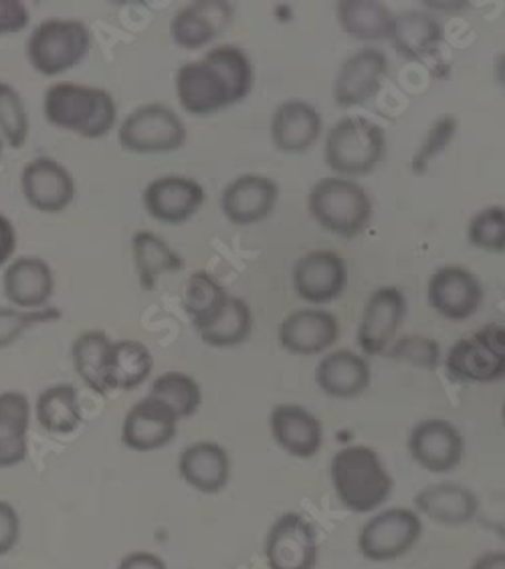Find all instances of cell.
<instances>
[{
    "instance_id": "cell-29",
    "label": "cell",
    "mask_w": 505,
    "mask_h": 569,
    "mask_svg": "<svg viewBox=\"0 0 505 569\" xmlns=\"http://www.w3.org/2000/svg\"><path fill=\"white\" fill-rule=\"evenodd\" d=\"M31 402L27 395L9 390L0 395V469L21 465L29 455Z\"/></svg>"
},
{
    "instance_id": "cell-7",
    "label": "cell",
    "mask_w": 505,
    "mask_h": 569,
    "mask_svg": "<svg viewBox=\"0 0 505 569\" xmlns=\"http://www.w3.org/2000/svg\"><path fill=\"white\" fill-rule=\"evenodd\" d=\"M91 49L88 27L76 19H47L27 43L29 63L41 76H59L78 67Z\"/></svg>"
},
{
    "instance_id": "cell-5",
    "label": "cell",
    "mask_w": 505,
    "mask_h": 569,
    "mask_svg": "<svg viewBox=\"0 0 505 569\" xmlns=\"http://www.w3.org/2000/svg\"><path fill=\"white\" fill-rule=\"evenodd\" d=\"M385 130L366 118H341L326 136V164L340 178L366 176L383 162Z\"/></svg>"
},
{
    "instance_id": "cell-43",
    "label": "cell",
    "mask_w": 505,
    "mask_h": 569,
    "mask_svg": "<svg viewBox=\"0 0 505 569\" xmlns=\"http://www.w3.org/2000/svg\"><path fill=\"white\" fill-rule=\"evenodd\" d=\"M21 537V519L9 501H0V558L17 548Z\"/></svg>"
},
{
    "instance_id": "cell-23",
    "label": "cell",
    "mask_w": 505,
    "mask_h": 569,
    "mask_svg": "<svg viewBox=\"0 0 505 569\" xmlns=\"http://www.w3.org/2000/svg\"><path fill=\"white\" fill-rule=\"evenodd\" d=\"M324 130L319 111L304 99H287L275 108L269 123L271 142L279 152H308Z\"/></svg>"
},
{
    "instance_id": "cell-26",
    "label": "cell",
    "mask_w": 505,
    "mask_h": 569,
    "mask_svg": "<svg viewBox=\"0 0 505 569\" xmlns=\"http://www.w3.org/2000/svg\"><path fill=\"white\" fill-rule=\"evenodd\" d=\"M73 368L91 392L108 396L116 392V341L101 329H89L73 341L71 348Z\"/></svg>"
},
{
    "instance_id": "cell-6",
    "label": "cell",
    "mask_w": 505,
    "mask_h": 569,
    "mask_svg": "<svg viewBox=\"0 0 505 569\" xmlns=\"http://www.w3.org/2000/svg\"><path fill=\"white\" fill-rule=\"evenodd\" d=\"M445 370L453 382L494 383L505 380V323H487L447 351Z\"/></svg>"
},
{
    "instance_id": "cell-50",
    "label": "cell",
    "mask_w": 505,
    "mask_h": 569,
    "mask_svg": "<svg viewBox=\"0 0 505 569\" xmlns=\"http://www.w3.org/2000/svg\"><path fill=\"white\" fill-rule=\"evenodd\" d=\"M0 158H2V138H0Z\"/></svg>"
},
{
    "instance_id": "cell-34",
    "label": "cell",
    "mask_w": 505,
    "mask_h": 569,
    "mask_svg": "<svg viewBox=\"0 0 505 569\" xmlns=\"http://www.w3.org/2000/svg\"><path fill=\"white\" fill-rule=\"evenodd\" d=\"M133 263L146 291H152L160 274L175 273L185 267V259L155 232L138 230L132 237Z\"/></svg>"
},
{
    "instance_id": "cell-1",
    "label": "cell",
    "mask_w": 505,
    "mask_h": 569,
    "mask_svg": "<svg viewBox=\"0 0 505 569\" xmlns=\"http://www.w3.org/2000/svg\"><path fill=\"white\" fill-rule=\"evenodd\" d=\"M253 81L251 59L241 47L220 44L178 69L176 98L190 116L207 118L247 98Z\"/></svg>"
},
{
    "instance_id": "cell-31",
    "label": "cell",
    "mask_w": 505,
    "mask_h": 569,
    "mask_svg": "<svg viewBox=\"0 0 505 569\" xmlns=\"http://www.w3.org/2000/svg\"><path fill=\"white\" fill-rule=\"evenodd\" d=\"M37 422L53 435H71L83 425L78 388L73 383H56L43 390L34 405Z\"/></svg>"
},
{
    "instance_id": "cell-46",
    "label": "cell",
    "mask_w": 505,
    "mask_h": 569,
    "mask_svg": "<svg viewBox=\"0 0 505 569\" xmlns=\"http://www.w3.org/2000/svg\"><path fill=\"white\" fill-rule=\"evenodd\" d=\"M14 249H17L14 224L4 214H0V267L11 261Z\"/></svg>"
},
{
    "instance_id": "cell-51",
    "label": "cell",
    "mask_w": 505,
    "mask_h": 569,
    "mask_svg": "<svg viewBox=\"0 0 505 569\" xmlns=\"http://www.w3.org/2000/svg\"><path fill=\"white\" fill-rule=\"evenodd\" d=\"M502 531H504V536H505V526H504V527H502Z\"/></svg>"
},
{
    "instance_id": "cell-17",
    "label": "cell",
    "mask_w": 505,
    "mask_h": 569,
    "mask_svg": "<svg viewBox=\"0 0 505 569\" xmlns=\"http://www.w3.org/2000/svg\"><path fill=\"white\" fill-rule=\"evenodd\" d=\"M205 188L195 178L162 176L143 190V209L166 224H182L205 204Z\"/></svg>"
},
{
    "instance_id": "cell-24",
    "label": "cell",
    "mask_w": 505,
    "mask_h": 569,
    "mask_svg": "<svg viewBox=\"0 0 505 569\" xmlns=\"http://www.w3.org/2000/svg\"><path fill=\"white\" fill-rule=\"evenodd\" d=\"M178 472L198 493L217 495L231 481V457L219 442L198 440L180 452Z\"/></svg>"
},
{
    "instance_id": "cell-41",
    "label": "cell",
    "mask_w": 505,
    "mask_h": 569,
    "mask_svg": "<svg viewBox=\"0 0 505 569\" xmlns=\"http://www.w3.org/2000/svg\"><path fill=\"white\" fill-rule=\"evenodd\" d=\"M385 356L390 360L407 361L415 368L423 370H435L440 361L439 343L425 336H405L396 340Z\"/></svg>"
},
{
    "instance_id": "cell-9",
    "label": "cell",
    "mask_w": 505,
    "mask_h": 569,
    "mask_svg": "<svg viewBox=\"0 0 505 569\" xmlns=\"http://www.w3.org/2000/svg\"><path fill=\"white\" fill-rule=\"evenodd\" d=\"M118 142L126 152H176L187 142V128L168 106L148 103L123 120Z\"/></svg>"
},
{
    "instance_id": "cell-42",
    "label": "cell",
    "mask_w": 505,
    "mask_h": 569,
    "mask_svg": "<svg viewBox=\"0 0 505 569\" xmlns=\"http://www.w3.org/2000/svg\"><path fill=\"white\" fill-rule=\"evenodd\" d=\"M455 132H457V118L455 116H443L430 126L425 142L418 146L417 153L413 158L415 174H423L427 170L428 162L435 156H439L453 142Z\"/></svg>"
},
{
    "instance_id": "cell-48",
    "label": "cell",
    "mask_w": 505,
    "mask_h": 569,
    "mask_svg": "<svg viewBox=\"0 0 505 569\" xmlns=\"http://www.w3.org/2000/svg\"><path fill=\"white\" fill-rule=\"evenodd\" d=\"M495 79H497V83L505 88V53L504 56L497 57L495 59Z\"/></svg>"
},
{
    "instance_id": "cell-35",
    "label": "cell",
    "mask_w": 505,
    "mask_h": 569,
    "mask_svg": "<svg viewBox=\"0 0 505 569\" xmlns=\"http://www.w3.org/2000/svg\"><path fill=\"white\" fill-rule=\"evenodd\" d=\"M148 396L165 402L180 420L195 417L202 405L200 383L185 372H166L158 376L150 386Z\"/></svg>"
},
{
    "instance_id": "cell-38",
    "label": "cell",
    "mask_w": 505,
    "mask_h": 569,
    "mask_svg": "<svg viewBox=\"0 0 505 569\" xmlns=\"http://www.w3.org/2000/svg\"><path fill=\"white\" fill-rule=\"evenodd\" d=\"M0 133L14 150L22 148L29 138V116L21 93L4 81H0Z\"/></svg>"
},
{
    "instance_id": "cell-16",
    "label": "cell",
    "mask_w": 505,
    "mask_h": 569,
    "mask_svg": "<svg viewBox=\"0 0 505 569\" xmlns=\"http://www.w3.org/2000/svg\"><path fill=\"white\" fill-rule=\"evenodd\" d=\"M388 73V59L380 49L364 47L341 63L334 81V101L338 108H356L376 98Z\"/></svg>"
},
{
    "instance_id": "cell-39",
    "label": "cell",
    "mask_w": 505,
    "mask_h": 569,
    "mask_svg": "<svg viewBox=\"0 0 505 569\" xmlns=\"http://www.w3.org/2000/svg\"><path fill=\"white\" fill-rule=\"evenodd\" d=\"M467 239L475 249L505 252V207L479 210L467 227Z\"/></svg>"
},
{
    "instance_id": "cell-3",
    "label": "cell",
    "mask_w": 505,
    "mask_h": 569,
    "mask_svg": "<svg viewBox=\"0 0 505 569\" xmlns=\"http://www.w3.org/2000/svg\"><path fill=\"white\" fill-rule=\"evenodd\" d=\"M44 118L61 130L98 140L113 130L118 106L110 91L78 83H56L44 91Z\"/></svg>"
},
{
    "instance_id": "cell-22",
    "label": "cell",
    "mask_w": 505,
    "mask_h": 569,
    "mask_svg": "<svg viewBox=\"0 0 505 569\" xmlns=\"http://www.w3.org/2000/svg\"><path fill=\"white\" fill-rule=\"evenodd\" d=\"M275 445L294 459H311L324 445V427L316 415L299 405H277L269 415Z\"/></svg>"
},
{
    "instance_id": "cell-10",
    "label": "cell",
    "mask_w": 505,
    "mask_h": 569,
    "mask_svg": "<svg viewBox=\"0 0 505 569\" xmlns=\"http://www.w3.org/2000/svg\"><path fill=\"white\" fill-rule=\"evenodd\" d=\"M265 561L269 569H316L319 541L306 515H279L265 537Z\"/></svg>"
},
{
    "instance_id": "cell-45",
    "label": "cell",
    "mask_w": 505,
    "mask_h": 569,
    "mask_svg": "<svg viewBox=\"0 0 505 569\" xmlns=\"http://www.w3.org/2000/svg\"><path fill=\"white\" fill-rule=\"evenodd\" d=\"M118 569H168L165 559L150 551H132L121 559Z\"/></svg>"
},
{
    "instance_id": "cell-21",
    "label": "cell",
    "mask_w": 505,
    "mask_h": 569,
    "mask_svg": "<svg viewBox=\"0 0 505 569\" xmlns=\"http://www.w3.org/2000/svg\"><path fill=\"white\" fill-rule=\"evenodd\" d=\"M279 198L277 182L261 174H242L229 182L220 194V210L232 224L249 227L267 219Z\"/></svg>"
},
{
    "instance_id": "cell-30",
    "label": "cell",
    "mask_w": 505,
    "mask_h": 569,
    "mask_svg": "<svg viewBox=\"0 0 505 569\" xmlns=\"http://www.w3.org/2000/svg\"><path fill=\"white\" fill-rule=\"evenodd\" d=\"M341 31L358 41H385L393 34L395 14L385 2L341 0L336 7Z\"/></svg>"
},
{
    "instance_id": "cell-13",
    "label": "cell",
    "mask_w": 505,
    "mask_h": 569,
    "mask_svg": "<svg viewBox=\"0 0 505 569\" xmlns=\"http://www.w3.org/2000/svg\"><path fill=\"white\" fill-rule=\"evenodd\" d=\"M428 306L450 321H465L484 303V284L477 274L459 264L435 271L427 287Z\"/></svg>"
},
{
    "instance_id": "cell-25",
    "label": "cell",
    "mask_w": 505,
    "mask_h": 569,
    "mask_svg": "<svg viewBox=\"0 0 505 569\" xmlns=\"http://www.w3.org/2000/svg\"><path fill=\"white\" fill-rule=\"evenodd\" d=\"M413 505L423 519L445 527H463L477 517L482 503L469 487L457 482H437L420 489Z\"/></svg>"
},
{
    "instance_id": "cell-19",
    "label": "cell",
    "mask_w": 505,
    "mask_h": 569,
    "mask_svg": "<svg viewBox=\"0 0 505 569\" xmlns=\"http://www.w3.org/2000/svg\"><path fill=\"white\" fill-rule=\"evenodd\" d=\"M277 338L294 356H319L340 340V321L324 309H297L281 321Z\"/></svg>"
},
{
    "instance_id": "cell-40",
    "label": "cell",
    "mask_w": 505,
    "mask_h": 569,
    "mask_svg": "<svg viewBox=\"0 0 505 569\" xmlns=\"http://www.w3.org/2000/svg\"><path fill=\"white\" fill-rule=\"evenodd\" d=\"M61 319V311L57 307L37 309V311H17L11 307H0V350L9 348L19 340L27 329L51 323Z\"/></svg>"
},
{
    "instance_id": "cell-33",
    "label": "cell",
    "mask_w": 505,
    "mask_h": 569,
    "mask_svg": "<svg viewBox=\"0 0 505 569\" xmlns=\"http://www.w3.org/2000/svg\"><path fill=\"white\" fill-rule=\"evenodd\" d=\"M229 299L231 296L227 289L209 271H197L188 277L182 303L188 321L197 329V333L209 329L220 318Z\"/></svg>"
},
{
    "instance_id": "cell-20",
    "label": "cell",
    "mask_w": 505,
    "mask_h": 569,
    "mask_svg": "<svg viewBox=\"0 0 505 569\" xmlns=\"http://www.w3.org/2000/svg\"><path fill=\"white\" fill-rule=\"evenodd\" d=\"M232 14L231 2L225 0L190 2L170 22L172 41L188 51L202 49L231 27Z\"/></svg>"
},
{
    "instance_id": "cell-4",
    "label": "cell",
    "mask_w": 505,
    "mask_h": 569,
    "mask_svg": "<svg viewBox=\"0 0 505 569\" xmlns=\"http://www.w3.org/2000/svg\"><path fill=\"white\" fill-rule=\"evenodd\" d=\"M309 214L331 234L351 239L373 220V198L350 178H321L309 190Z\"/></svg>"
},
{
    "instance_id": "cell-37",
    "label": "cell",
    "mask_w": 505,
    "mask_h": 569,
    "mask_svg": "<svg viewBox=\"0 0 505 569\" xmlns=\"http://www.w3.org/2000/svg\"><path fill=\"white\" fill-rule=\"evenodd\" d=\"M152 368H155L152 351L148 350L142 341H116V368H113L116 390L132 392L136 388H140L150 378Z\"/></svg>"
},
{
    "instance_id": "cell-14",
    "label": "cell",
    "mask_w": 505,
    "mask_h": 569,
    "mask_svg": "<svg viewBox=\"0 0 505 569\" xmlns=\"http://www.w3.org/2000/svg\"><path fill=\"white\" fill-rule=\"evenodd\" d=\"M297 296L308 303H330L348 284V267L338 252L309 251L299 257L291 273Z\"/></svg>"
},
{
    "instance_id": "cell-49",
    "label": "cell",
    "mask_w": 505,
    "mask_h": 569,
    "mask_svg": "<svg viewBox=\"0 0 505 569\" xmlns=\"http://www.w3.org/2000/svg\"><path fill=\"white\" fill-rule=\"evenodd\" d=\"M502 420H504V427H505V405H504V408H502Z\"/></svg>"
},
{
    "instance_id": "cell-47",
    "label": "cell",
    "mask_w": 505,
    "mask_h": 569,
    "mask_svg": "<svg viewBox=\"0 0 505 569\" xmlns=\"http://www.w3.org/2000/svg\"><path fill=\"white\" fill-rule=\"evenodd\" d=\"M472 569H505V551H487L473 561Z\"/></svg>"
},
{
    "instance_id": "cell-2",
    "label": "cell",
    "mask_w": 505,
    "mask_h": 569,
    "mask_svg": "<svg viewBox=\"0 0 505 569\" xmlns=\"http://www.w3.org/2000/svg\"><path fill=\"white\" fill-rule=\"evenodd\" d=\"M330 479L338 503L356 515L378 511L395 491L380 455L366 445L338 450L330 462Z\"/></svg>"
},
{
    "instance_id": "cell-8",
    "label": "cell",
    "mask_w": 505,
    "mask_h": 569,
    "mask_svg": "<svg viewBox=\"0 0 505 569\" xmlns=\"http://www.w3.org/2000/svg\"><path fill=\"white\" fill-rule=\"evenodd\" d=\"M423 531V517L415 509L388 507L364 523L358 533V551L374 563L395 561L417 548Z\"/></svg>"
},
{
    "instance_id": "cell-18",
    "label": "cell",
    "mask_w": 505,
    "mask_h": 569,
    "mask_svg": "<svg viewBox=\"0 0 505 569\" xmlns=\"http://www.w3.org/2000/svg\"><path fill=\"white\" fill-rule=\"evenodd\" d=\"M21 188L29 207L47 214L66 210L76 198L73 176L53 158H37L24 166Z\"/></svg>"
},
{
    "instance_id": "cell-36",
    "label": "cell",
    "mask_w": 505,
    "mask_h": 569,
    "mask_svg": "<svg viewBox=\"0 0 505 569\" xmlns=\"http://www.w3.org/2000/svg\"><path fill=\"white\" fill-rule=\"evenodd\" d=\"M251 307L241 297H232L220 313V318L209 329L200 331V340L210 348H235L251 336Z\"/></svg>"
},
{
    "instance_id": "cell-15",
    "label": "cell",
    "mask_w": 505,
    "mask_h": 569,
    "mask_svg": "<svg viewBox=\"0 0 505 569\" xmlns=\"http://www.w3.org/2000/svg\"><path fill=\"white\" fill-rule=\"evenodd\" d=\"M180 418L160 400L146 396L128 410L121 427V442L136 452L168 447L178 435Z\"/></svg>"
},
{
    "instance_id": "cell-28",
    "label": "cell",
    "mask_w": 505,
    "mask_h": 569,
    "mask_svg": "<svg viewBox=\"0 0 505 569\" xmlns=\"http://www.w3.org/2000/svg\"><path fill=\"white\" fill-rule=\"evenodd\" d=\"M53 271L39 257H19L7 267L2 277L4 296L12 306L31 311H37L49 301V297L53 296Z\"/></svg>"
},
{
    "instance_id": "cell-44",
    "label": "cell",
    "mask_w": 505,
    "mask_h": 569,
    "mask_svg": "<svg viewBox=\"0 0 505 569\" xmlns=\"http://www.w3.org/2000/svg\"><path fill=\"white\" fill-rule=\"evenodd\" d=\"M29 24V9L21 0H0V37L21 33Z\"/></svg>"
},
{
    "instance_id": "cell-12",
    "label": "cell",
    "mask_w": 505,
    "mask_h": 569,
    "mask_svg": "<svg viewBox=\"0 0 505 569\" xmlns=\"http://www.w3.org/2000/svg\"><path fill=\"white\" fill-rule=\"evenodd\" d=\"M408 452L420 469L435 475L455 471L465 455V440L445 418L420 420L408 435Z\"/></svg>"
},
{
    "instance_id": "cell-11",
    "label": "cell",
    "mask_w": 505,
    "mask_h": 569,
    "mask_svg": "<svg viewBox=\"0 0 505 569\" xmlns=\"http://www.w3.org/2000/svg\"><path fill=\"white\" fill-rule=\"evenodd\" d=\"M407 318V297L398 287H380L368 297L358 326V348L364 356H383L395 343L396 333Z\"/></svg>"
},
{
    "instance_id": "cell-32",
    "label": "cell",
    "mask_w": 505,
    "mask_h": 569,
    "mask_svg": "<svg viewBox=\"0 0 505 569\" xmlns=\"http://www.w3.org/2000/svg\"><path fill=\"white\" fill-rule=\"evenodd\" d=\"M390 41L405 59L420 61L439 47L443 41V29L427 12H403L395 14Z\"/></svg>"
},
{
    "instance_id": "cell-27",
    "label": "cell",
    "mask_w": 505,
    "mask_h": 569,
    "mask_svg": "<svg viewBox=\"0 0 505 569\" xmlns=\"http://www.w3.org/2000/svg\"><path fill=\"white\" fill-rule=\"evenodd\" d=\"M373 382L370 363L351 350H336L324 356L316 368L319 390L336 400H351L363 396Z\"/></svg>"
}]
</instances>
